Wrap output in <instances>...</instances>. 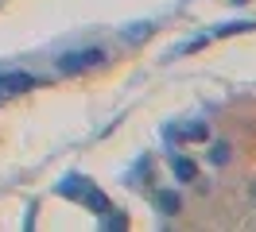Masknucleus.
<instances>
[{
    "label": "nucleus",
    "mask_w": 256,
    "mask_h": 232,
    "mask_svg": "<svg viewBox=\"0 0 256 232\" xmlns=\"http://www.w3.org/2000/svg\"><path fill=\"white\" fill-rule=\"evenodd\" d=\"M171 170H175L178 182H198V163L186 155H171Z\"/></svg>",
    "instance_id": "nucleus-2"
},
{
    "label": "nucleus",
    "mask_w": 256,
    "mask_h": 232,
    "mask_svg": "<svg viewBox=\"0 0 256 232\" xmlns=\"http://www.w3.org/2000/svg\"><path fill=\"white\" fill-rule=\"evenodd\" d=\"M105 62V50L101 46H90V50H70L58 58V70L62 74H82V70H90V66H101Z\"/></svg>",
    "instance_id": "nucleus-1"
},
{
    "label": "nucleus",
    "mask_w": 256,
    "mask_h": 232,
    "mask_svg": "<svg viewBox=\"0 0 256 232\" xmlns=\"http://www.w3.org/2000/svg\"><path fill=\"white\" fill-rule=\"evenodd\" d=\"M82 194H86V201H90V209H94V213H109V198H105L101 190H94V186H86Z\"/></svg>",
    "instance_id": "nucleus-5"
},
{
    "label": "nucleus",
    "mask_w": 256,
    "mask_h": 232,
    "mask_svg": "<svg viewBox=\"0 0 256 232\" xmlns=\"http://www.w3.org/2000/svg\"><path fill=\"white\" fill-rule=\"evenodd\" d=\"M210 159L222 167V163H229V143H214V151H210Z\"/></svg>",
    "instance_id": "nucleus-8"
},
{
    "label": "nucleus",
    "mask_w": 256,
    "mask_h": 232,
    "mask_svg": "<svg viewBox=\"0 0 256 232\" xmlns=\"http://www.w3.org/2000/svg\"><path fill=\"white\" fill-rule=\"evenodd\" d=\"M206 136H210V128L202 120H198V124H186L182 132H175V139H206Z\"/></svg>",
    "instance_id": "nucleus-6"
},
{
    "label": "nucleus",
    "mask_w": 256,
    "mask_h": 232,
    "mask_svg": "<svg viewBox=\"0 0 256 232\" xmlns=\"http://www.w3.org/2000/svg\"><path fill=\"white\" fill-rule=\"evenodd\" d=\"M35 77L32 74H0V93H20V89H32Z\"/></svg>",
    "instance_id": "nucleus-3"
},
{
    "label": "nucleus",
    "mask_w": 256,
    "mask_h": 232,
    "mask_svg": "<svg viewBox=\"0 0 256 232\" xmlns=\"http://www.w3.org/2000/svg\"><path fill=\"white\" fill-rule=\"evenodd\" d=\"M152 35V23H136V27H128V39L132 43H140V39H148Z\"/></svg>",
    "instance_id": "nucleus-7"
},
{
    "label": "nucleus",
    "mask_w": 256,
    "mask_h": 232,
    "mask_svg": "<svg viewBox=\"0 0 256 232\" xmlns=\"http://www.w3.org/2000/svg\"><path fill=\"white\" fill-rule=\"evenodd\" d=\"M156 205H160V213H178V209H182V198H178L175 190H160V194H156Z\"/></svg>",
    "instance_id": "nucleus-4"
},
{
    "label": "nucleus",
    "mask_w": 256,
    "mask_h": 232,
    "mask_svg": "<svg viewBox=\"0 0 256 232\" xmlns=\"http://www.w3.org/2000/svg\"><path fill=\"white\" fill-rule=\"evenodd\" d=\"M237 4H244V0H237Z\"/></svg>",
    "instance_id": "nucleus-9"
}]
</instances>
